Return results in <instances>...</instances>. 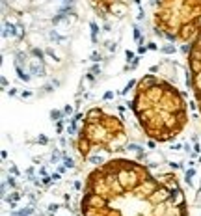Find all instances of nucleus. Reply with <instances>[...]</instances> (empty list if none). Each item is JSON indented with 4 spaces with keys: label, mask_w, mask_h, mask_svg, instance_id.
Listing matches in <instances>:
<instances>
[{
    "label": "nucleus",
    "mask_w": 201,
    "mask_h": 216,
    "mask_svg": "<svg viewBox=\"0 0 201 216\" xmlns=\"http://www.w3.org/2000/svg\"><path fill=\"white\" fill-rule=\"evenodd\" d=\"M155 19L156 32L168 39H196L201 30V0H158Z\"/></svg>",
    "instance_id": "nucleus-2"
},
{
    "label": "nucleus",
    "mask_w": 201,
    "mask_h": 216,
    "mask_svg": "<svg viewBox=\"0 0 201 216\" xmlns=\"http://www.w3.org/2000/svg\"><path fill=\"white\" fill-rule=\"evenodd\" d=\"M89 4L102 17H108V15L121 17L127 10V0H89Z\"/></svg>",
    "instance_id": "nucleus-5"
},
{
    "label": "nucleus",
    "mask_w": 201,
    "mask_h": 216,
    "mask_svg": "<svg viewBox=\"0 0 201 216\" xmlns=\"http://www.w3.org/2000/svg\"><path fill=\"white\" fill-rule=\"evenodd\" d=\"M30 214V211H23V212H19V216H28Z\"/></svg>",
    "instance_id": "nucleus-6"
},
{
    "label": "nucleus",
    "mask_w": 201,
    "mask_h": 216,
    "mask_svg": "<svg viewBox=\"0 0 201 216\" xmlns=\"http://www.w3.org/2000/svg\"><path fill=\"white\" fill-rule=\"evenodd\" d=\"M188 84L194 89V95H196V101L199 104L201 110V30L197 32L196 39L192 41L190 51H188Z\"/></svg>",
    "instance_id": "nucleus-4"
},
{
    "label": "nucleus",
    "mask_w": 201,
    "mask_h": 216,
    "mask_svg": "<svg viewBox=\"0 0 201 216\" xmlns=\"http://www.w3.org/2000/svg\"><path fill=\"white\" fill-rule=\"evenodd\" d=\"M132 110L143 132L156 142L173 140L188 121L183 95L175 86L155 75H147L138 82Z\"/></svg>",
    "instance_id": "nucleus-1"
},
{
    "label": "nucleus",
    "mask_w": 201,
    "mask_h": 216,
    "mask_svg": "<svg viewBox=\"0 0 201 216\" xmlns=\"http://www.w3.org/2000/svg\"><path fill=\"white\" fill-rule=\"evenodd\" d=\"M123 142H125L123 123L117 117L105 114L101 108H91L86 114L77 145L78 153L84 158H88L97 149L110 151L112 147H119Z\"/></svg>",
    "instance_id": "nucleus-3"
}]
</instances>
